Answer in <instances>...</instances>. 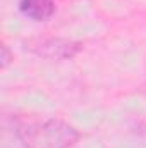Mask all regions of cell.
<instances>
[{
	"instance_id": "cell-3",
	"label": "cell",
	"mask_w": 146,
	"mask_h": 148,
	"mask_svg": "<svg viewBox=\"0 0 146 148\" xmlns=\"http://www.w3.org/2000/svg\"><path fill=\"white\" fill-rule=\"evenodd\" d=\"M19 10L24 17L35 23H45L52 19V16L55 14V2L53 0H19Z\"/></svg>"
},
{
	"instance_id": "cell-2",
	"label": "cell",
	"mask_w": 146,
	"mask_h": 148,
	"mask_svg": "<svg viewBox=\"0 0 146 148\" xmlns=\"http://www.w3.org/2000/svg\"><path fill=\"white\" fill-rule=\"evenodd\" d=\"M29 50L46 60H69L81 50V43L67 38H40L29 45Z\"/></svg>"
},
{
	"instance_id": "cell-4",
	"label": "cell",
	"mask_w": 146,
	"mask_h": 148,
	"mask_svg": "<svg viewBox=\"0 0 146 148\" xmlns=\"http://www.w3.org/2000/svg\"><path fill=\"white\" fill-rule=\"evenodd\" d=\"M10 60H12V53H10L9 47L5 43H2V47H0V67L5 69L10 64Z\"/></svg>"
},
{
	"instance_id": "cell-1",
	"label": "cell",
	"mask_w": 146,
	"mask_h": 148,
	"mask_svg": "<svg viewBox=\"0 0 146 148\" xmlns=\"http://www.w3.org/2000/svg\"><path fill=\"white\" fill-rule=\"evenodd\" d=\"M14 133L24 148H72L81 138L72 124L53 117L17 121Z\"/></svg>"
}]
</instances>
